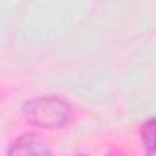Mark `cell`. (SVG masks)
<instances>
[{"label":"cell","mask_w":156,"mask_h":156,"mask_svg":"<svg viewBox=\"0 0 156 156\" xmlns=\"http://www.w3.org/2000/svg\"><path fill=\"white\" fill-rule=\"evenodd\" d=\"M26 119L41 129H61L70 121L72 108L66 99L62 98H35L24 103L22 108Z\"/></svg>","instance_id":"cell-1"},{"label":"cell","mask_w":156,"mask_h":156,"mask_svg":"<svg viewBox=\"0 0 156 156\" xmlns=\"http://www.w3.org/2000/svg\"><path fill=\"white\" fill-rule=\"evenodd\" d=\"M8 156H53V149L44 136L22 134L9 145Z\"/></svg>","instance_id":"cell-2"},{"label":"cell","mask_w":156,"mask_h":156,"mask_svg":"<svg viewBox=\"0 0 156 156\" xmlns=\"http://www.w3.org/2000/svg\"><path fill=\"white\" fill-rule=\"evenodd\" d=\"M140 136H141L143 154L145 156H156V118H151L141 125Z\"/></svg>","instance_id":"cell-3"}]
</instances>
